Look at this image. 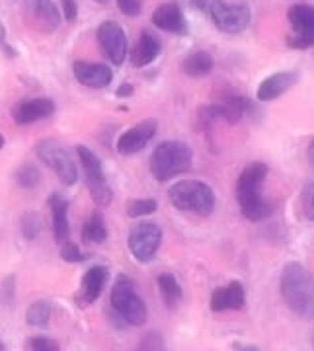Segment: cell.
Listing matches in <instances>:
<instances>
[{"instance_id": "6da1fadb", "label": "cell", "mask_w": 314, "mask_h": 351, "mask_svg": "<svg viewBox=\"0 0 314 351\" xmlns=\"http://www.w3.org/2000/svg\"><path fill=\"white\" fill-rule=\"evenodd\" d=\"M267 164L250 162L237 180V203L242 215L252 221L260 223L274 213V205L264 197V184L267 178Z\"/></svg>"}, {"instance_id": "7a4b0ae2", "label": "cell", "mask_w": 314, "mask_h": 351, "mask_svg": "<svg viewBox=\"0 0 314 351\" xmlns=\"http://www.w3.org/2000/svg\"><path fill=\"white\" fill-rule=\"evenodd\" d=\"M279 293L289 311L301 318H314V276L299 262L283 267L279 277Z\"/></svg>"}, {"instance_id": "3957f363", "label": "cell", "mask_w": 314, "mask_h": 351, "mask_svg": "<svg viewBox=\"0 0 314 351\" xmlns=\"http://www.w3.org/2000/svg\"><path fill=\"white\" fill-rule=\"evenodd\" d=\"M193 166V151L184 141H164L151 156V172L158 182H170L189 172Z\"/></svg>"}, {"instance_id": "277c9868", "label": "cell", "mask_w": 314, "mask_h": 351, "mask_svg": "<svg viewBox=\"0 0 314 351\" xmlns=\"http://www.w3.org/2000/svg\"><path fill=\"white\" fill-rule=\"evenodd\" d=\"M110 302L115 316L125 326H143L149 318L147 304L137 293L135 281L127 276H117L112 287Z\"/></svg>"}, {"instance_id": "5b68a950", "label": "cell", "mask_w": 314, "mask_h": 351, "mask_svg": "<svg viewBox=\"0 0 314 351\" xmlns=\"http://www.w3.org/2000/svg\"><path fill=\"white\" fill-rule=\"evenodd\" d=\"M168 199L178 211L209 217L215 211V191L200 180H182L168 189Z\"/></svg>"}, {"instance_id": "8992f818", "label": "cell", "mask_w": 314, "mask_h": 351, "mask_svg": "<svg viewBox=\"0 0 314 351\" xmlns=\"http://www.w3.org/2000/svg\"><path fill=\"white\" fill-rule=\"evenodd\" d=\"M76 154L80 158V166L84 170V178H86V184H88L90 195L96 205L100 207H106L110 205L113 199V191L106 180V174H104V166H101V160L90 151L88 147L84 145H78L76 147Z\"/></svg>"}, {"instance_id": "52a82bcc", "label": "cell", "mask_w": 314, "mask_h": 351, "mask_svg": "<svg viewBox=\"0 0 314 351\" xmlns=\"http://www.w3.org/2000/svg\"><path fill=\"white\" fill-rule=\"evenodd\" d=\"M36 154L41 162L49 166L51 170L57 174V178L63 182L64 186H75L78 182V168H76L75 160L69 156V152L64 151L59 143L43 138L36 147Z\"/></svg>"}, {"instance_id": "ba28073f", "label": "cell", "mask_w": 314, "mask_h": 351, "mask_svg": "<svg viewBox=\"0 0 314 351\" xmlns=\"http://www.w3.org/2000/svg\"><path fill=\"white\" fill-rule=\"evenodd\" d=\"M287 20L291 24V34L287 36V45L291 49H311L314 47V6L311 4H293L287 10Z\"/></svg>"}, {"instance_id": "9c48e42d", "label": "cell", "mask_w": 314, "mask_h": 351, "mask_svg": "<svg viewBox=\"0 0 314 351\" xmlns=\"http://www.w3.org/2000/svg\"><path fill=\"white\" fill-rule=\"evenodd\" d=\"M209 16L215 27L225 34H240L250 25L252 12L246 4H228L225 0H211Z\"/></svg>"}, {"instance_id": "30bf717a", "label": "cell", "mask_w": 314, "mask_h": 351, "mask_svg": "<svg viewBox=\"0 0 314 351\" xmlns=\"http://www.w3.org/2000/svg\"><path fill=\"white\" fill-rule=\"evenodd\" d=\"M160 244H162V228L151 221L137 223L129 232L131 256L141 263L151 262L160 248Z\"/></svg>"}, {"instance_id": "8fae6325", "label": "cell", "mask_w": 314, "mask_h": 351, "mask_svg": "<svg viewBox=\"0 0 314 351\" xmlns=\"http://www.w3.org/2000/svg\"><path fill=\"white\" fill-rule=\"evenodd\" d=\"M22 14L27 27L41 34H53L63 20V14L53 0H24Z\"/></svg>"}, {"instance_id": "7c38bea8", "label": "cell", "mask_w": 314, "mask_h": 351, "mask_svg": "<svg viewBox=\"0 0 314 351\" xmlns=\"http://www.w3.org/2000/svg\"><path fill=\"white\" fill-rule=\"evenodd\" d=\"M96 38L100 43L101 53L108 57V61H112L113 64H123L127 57V36L123 32V27L113 22V20H106L98 25Z\"/></svg>"}, {"instance_id": "4fadbf2b", "label": "cell", "mask_w": 314, "mask_h": 351, "mask_svg": "<svg viewBox=\"0 0 314 351\" xmlns=\"http://www.w3.org/2000/svg\"><path fill=\"white\" fill-rule=\"evenodd\" d=\"M221 110L223 121H226L228 125H237L239 121H242V117L246 113H256L258 108L252 100H248L246 96H242L240 92L232 90V88H221L217 101H215Z\"/></svg>"}, {"instance_id": "5bb4252c", "label": "cell", "mask_w": 314, "mask_h": 351, "mask_svg": "<svg viewBox=\"0 0 314 351\" xmlns=\"http://www.w3.org/2000/svg\"><path fill=\"white\" fill-rule=\"evenodd\" d=\"M158 131V123L154 119H145L135 127L127 129L121 137L117 138L115 143V149L119 154L123 156H131V154H137L141 152L149 143H151L154 135Z\"/></svg>"}, {"instance_id": "9a60e30c", "label": "cell", "mask_w": 314, "mask_h": 351, "mask_svg": "<svg viewBox=\"0 0 314 351\" xmlns=\"http://www.w3.org/2000/svg\"><path fill=\"white\" fill-rule=\"evenodd\" d=\"M108 279H110V271L106 265H92L90 269H86L82 276V281H80V289L76 293L78 304L86 306V304L98 301L101 291L106 289Z\"/></svg>"}, {"instance_id": "2e32d148", "label": "cell", "mask_w": 314, "mask_h": 351, "mask_svg": "<svg viewBox=\"0 0 314 351\" xmlns=\"http://www.w3.org/2000/svg\"><path fill=\"white\" fill-rule=\"evenodd\" d=\"M55 112V101L49 98H32L18 101L12 108V119L18 125H29L41 119H47Z\"/></svg>"}, {"instance_id": "e0dca14e", "label": "cell", "mask_w": 314, "mask_h": 351, "mask_svg": "<svg viewBox=\"0 0 314 351\" xmlns=\"http://www.w3.org/2000/svg\"><path fill=\"white\" fill-rule=\"evenodd\" d=\"M152 24L166 34H174V36H186L188 34L186 16L176 2H164L160 6H156L152 12Z\"/></svg>"}, {"instance_id": "ac0fdd59", "label": "cell", "mask_w": 314, "mask_h": 351, "mask_svg": "<svg viewBox=\"0 0 314 351\" xmlns=\"http://www.w3.org/2000/svg\"><path fill=\"white\" fill-rule=\"evenodd\" d=\"M246 304V291L240 281H230L225 287L215 289L211 295V311L213 313H226V311H242Z\"/></svg>"}, {"instance_id": "d6986e66", "label": "cell", "mask_w": 314, "mask_h": 351, "mask_svg": "<svg viewBox=\"0 0 314 351\" xmlns=\"http://www.w3.org/2000/svg\"><path fill=\"white\" fill-rule=\"evenodd\" d=\"M73 73L75 78L86 88H106L112 84L113 73L108 64L101 63H88V61H76L73 64Z\"/></svg>"}, {"instance_id": "ffe728a7", "label": "cell", "mask_w": 314, "mask_h": 351, "mask_svg": "<svg viewBox=\"0 0 314 351\" xmlns=\"http://www.w3.org/2000/svg\"><path fill=\"white\" fill-rule=\"evenodd\" d=\"M299 80V75L293 73V71H281V73H274V75L265 76L264 80L260 82L258 86V100L260 101H274L277 100L279 96H283L287 90L297 84Z\"/></svg>"}, {"instance_id": "44dd1931", "label": "cell", "mask_w": 314, "mask_h": 351, "mask_svg": "<svg viewBox=\"0 0 314 351\" xmlns=\"http://www.w3.org/2000/svg\"><path fill=\"white\" fill-rule=\"evenodd\" d=\"M160 51H162L160 39L156 38L151 29H143L137 43L133 45V49L129 51V61L135 69H143V66L151 64L160 55Z\"/></svg>"}, {"instance_id": "7402d4cb", "label": "cell", "mask_w": 314, "mask_h": 351, "mask_svg": "<svg viewBox=\"0 0 314 351\" xmlns=\"http://www.w3.org/2000/svg\"><path fill=\"white\" fill-rule=\"evenodd\" d=\"M51 209V228H53V239L57 240L59 244H63L64 240H69L71 234V225H69V203L63 199L61 193H51L49 199Z\"/></svg>"}, {"instance_id": "603a6c76", "label": "cell", "mask_w": 314, "mask_h": 351, "mask_svg": "<svg viewBox=\"0 0 314 351\" xmlns=\"http://www.w3.org/2000/svg\"><path fill=\"white\" fill-rule=\"evenodd\" d=\"M215 69V59L209 51H193L182 61V73L189 78H202L211 75Z\"/></svg>"}, {"instance_id": "cb8c5ba5", "label": "cell", "mask_w": 314, "mask_h": 351, "mask_svg": "<svg viewBox=\"0 0 314 351\" xmlns=\"http://www.w3.org/2000/svg\"><path fill=\"white\" fill-rule=\"evenodd\" d=\"M156 285L160 289V297H162L166 308H170V311L178 308V304L184 299V289L178 283L176 277L172 274H162L156 279Z\"/></svg>"}, {"instance_id": "d4e9b609", "label": "cell", "mask_w": 314, "mask_h": 351, "mask_svg": "<svg viewBox=\"0 0 314 351\" xmlns=\"http://www.w3.org/2000/svg\"><path fill=\"white\" fill-rule=\"evenodd\" d=\"M108 239V226L101 213H92L82 226V240L88 244H101Z\"/></svg>"}, {"instance_id": "484cf974", "label": "cell", "mask_w": 314, "mask_h": 351, "mask_svg": "<svg viewBox=\"0 0 314 351\" xmlns=\"http://www.w3.org/2000/svg\"><path fill=\"white\" fill-rule=\"evenodd\" d=\"M51 320V304L45 301H36L29 304L25 313V322L34 328H45Z\"/></svg>"}, {"instance_id": "4316f807", "label": "cell", "mask_w": 314, "mask_h": 351, "mask_svg": "<svg viewBox=\"0 0 314 351\" xmlns=\"http://www.w3.org/2000/svg\"><path fill=\"white\" fill-rule=\"evenodd\" d=\"M41 182V174L34 164L24 162L18 170H16V184L24 189L38 188V184Z\"/></svg>"}, {"instance_id": "83f0119b", "label": "cell", "mask_w": 314, "mask_h": 351, "mask_svg": "<svg viewBox=\"0 0 314 351\" xmlns=\"http://www.w3.org/2000/svg\"><path fill=\"white\" fill-rule=\"evenodd\" d=\"M158 209V201L147 197V199H133L127 203V215L131 219H141V217H147V215L156 213Z\"/></svg>"}, {"instance_id": "f1b7e54d", "label": "cell", "mask_w": 314, "mask_h": 351, "mask_svg": "<svg viewBox=\"0 0 314 351\" xmlns=\"http://www.w3.org/2000/svg\"><path fill=\"white\" fill-rule=\"evenodd\" d=\"M20 230L25 240H36L41 234V219L38 213H25L20 219Z\"/></svg>"}, {"instance_id": "f546056e", "label": "cell", "mask_w": 314, "mask_h": 351, "mask_svg": "<svg viewBox=\"0 0 314 351\" xmlns=\"http://www.w3.org/2000/svg\"><path fill=\"white\" fill-rule=\"evenodd\" d=\"M59 256H61V260L69 263H82L88 260V254L80 250V246H76L75 242H69V240H64L63 244H61Z\"/></svg>"}, {"instance_id": "4dcf8cb0", "label": "cell", "mask_w": 314, "mask_h": 351, "mask_svg": "<svg viewBox=\"0 0 314 351\" xmlns=\"http://www.w3.org/2000/svg\"><path fill=\"white\" fill-rule=\"evenodd\" d=\"M301 209L302 215L309 219V221H314V182H309L301 191Z\"/></svg>"}, {"instance_id": "1f68e13d", "label": "cell", "mask_w": 314, "mask_h": 351, "mask_svg": "<svg viewBox=\"0 0 314 351\" xmlns=\"http://www.w3.org/2000/svg\"><path fill=\"white\" fill-rule=\"evenodd\" d=\"M16 297V277L8 276L0 283V302L2 304H12Z\"/></svg>"}, {"instance_id": "d6a6232c", "label": "cell", "mask_w": 314, "mask_h": 351, "mask_svg": "<svg viewBox=\"0 0 314 351\" xmlns=\"http://www.w3.org/2000/svg\"><path fill=\"white\" fill-rule=\"evenodd\" d=\"M138 350H164L162 336L158 332H147L138 341Z\"/></svg>"}, {"instance_id": "836d02e7", "label": "cell", "mask_w": 314, "mask_h": 351, "mask_svg": "<svg viewBox=\"0 0 314 351\" xmlns=\"http://www.w3.org/2000/svg\"><path fill=\"white\" fill-rule=\"evenodd\" d=\"M25 350L34 351H59V343L49 338H29L25 343Z\"/></svg>"}, {"instance_id": "e575fe53", "label": "cell", "mask_w": 314, "mask_h": 351, "mask_svg": "<svg viewBox=\"0 0 314 351\" xmlns=\"http://www.w3.org/2000/svg\"><path fill=\"white\" fill-rule=\"evenodd\" d=\"M117 6L125 16L135 18L143 10V0H117Z\"/></svg>"}, {"instance_id": "d590c367", "label": "cell", "mask_w": 314, "mask_h": 351, "mask_svg": "<svg viewBox=\"0 0 314 351\" xmlns=\"http://www.w3.org/2000/svg\"><path fill=\"white\" fill-rule=\"evenodd\" d=\"M61 6H63L64 20H69V22H75L76 14H78L76 0H61Z\"/></svg>"}, {"instance_id": "8d00e7d4", "label": "cell", "mask_w": 314, "mask_h": 351, "mask_svg": "<svg viewBox=\"0 0 314 351\" xmlns=\"http://www.w3.org/2000/svg\"><path fill=\"white\" fill-rule=\"evenodd\" d=\"M133 92H135V86L129 84V82H123L121 86L115 90V96H117V98H131Z\"/></svg>"}, {"instance_id": "74e56055", "label": "cell", "mask_w": 314, "mask_h": 351, "mask_svg": "<svg viewBox=\"0 0 314 351\" xmlns=\"http://www.w3.org/2000/svg\"><path fill=\"white\" fill-rule=\"evenodd\" d=\"M0 49L4 51L8 57H16V51H14L12 47H10V43L4 39V27H2V25H0Z\"/></svg>"}, {"instance_id": "f35d334b", "label": "cell", "mask_w": 314, "mask_h": 351, "mask_svg": "<svg viewBox=\"0 0 314 351\" xmlns=\"http://www.w3.org/2000/svg\"><path fill=\"white\" fill-rule=\"evenodd\" d=\"M189 4H191V8H195V10H200V12H209L211 0H189Z\"/></svg>"}, {"instance_id": "ab89813d", "label": "cell", "mask_w": 314, "mask_h": 351, "mask_svg": "<svg viewBox=\"0 0 314 351\" xmlns=\"http://www.w3.org/2000/svg\"><path fill=\"white\" fill-rule=\"evenodd\" d=\"M232 350H237V351H260V348H256V346H240V343H234V346H232Z\"/></svg>"}, {"instance_id": "60d3db41", "label": "cell", "mask_w": 314, "mask_h": 351, "mask_svg": "<svg viewBox=\"0 0 314 351\" xmlns=\"http://www.w3.org/2000/svg\"><path fill=\"white\" fill-rule=\"evenodd\" d=\"M306 154H309V162L314 166V138L311 141V145H309V151H306Z\"/></svg>"}, {"instance_id": "b9f144b4", "label": "cell", "mask_w": 314, "mask_h": 351, "mask_svg": "<svg viewBox=\"0 0 314 351\" xmlns=\"http://www.w3.org/2000/svg\"><path fill=\"white\" fill-rule=\"evenodd\" d=\"M2 147H4V137L0 135V149H2Z\"/></svg>"}, {"instance_id": "7bdbcfd3", "label": "cell", "mask_w": 314, "mask_h": 351, "mask_svg": "<svg viewBox=\"0 0 314 351\" xmlns=\"http://www.w3.org/2000/svg\"><path fill=\"white\" fill-rule=\"evenodd\" d=\"M96 2H98V4H108L110 0H96Z\"/></svg>"}, {"instance_id": "ee69618b", "label": "cell", "mask_w": 314, "mask_h": 351, "mask_svg": "<svg viewBox=\"0 0 314 351\" xmlns=\"http://www.w3.org/2000/svg\"><path fill=\"white\" fill-rule=\"evenodd\" d=\"M4 350H6V346H4V343L0 341V351H4Z\"/></svg>"}, {"instance_id": "f6af8a7d", "label": "cell", "mask_w": 314, "mask_h": 351, "mask_svg": "<svg viewBox=\"0 0 314 351\" xmlns=\"http://www.w3.org/2000/svg\"><path fill=\"white\" fill-rule=\"evenodd\" d=\"M313 348H314V336H313Z\"/></svg>"}]
</instances>
